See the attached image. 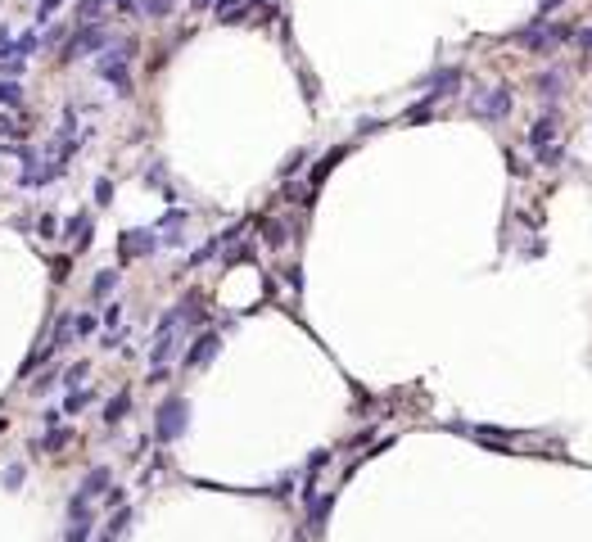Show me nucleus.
<instances>
[{
  "label": "nucleus",
  "mask_w": 592,
  "mask_h": 542,
  "mask_svg": "<svg viewBox=\"0 0 592 542\" xmlns=\"http://www.w3.org/2000/svg\"><path fill=\"white\" fill-rule=\"evenodd\" d=\"M574 41H579V50H592V28H579Z\"/></svg>",
  "instance_id": "nucleus-33"
},
{
  "label": "nucleus",
  "mask_w": 592,
  "mask_h": 542,
  "mask_svg": "<svg viewBox=\"0 0 592 542\" xmlns=\"http://www.w3.org/2000/svg\"><path fill=\"white\" fill-rule=\"evenodd\" d=\"M475 114L484 118V122H502L511 114V91L507 86H493V91H479V100H475Z\"/></svg>",
  "instance_id": "nucleus-4"
},
{
  "label": "nucleus",
  "mask_w": 592,
  "mask_h": 542,
  "mask_svg": "<svg viewBox=\"0 0 592 542\" xmlns=\"http://www.w3.org/2000/svg\"><path fill=\"white\" fill-rule=\"evenodd\" d=\"M9 50H14V36H9L5 28H0V55H9Z\"/></svg>",
  "instance_id": "nucleus-36"
},
{
  "label": "nucleus",
  "mask_w": 592,
  "mask_h": 542,
  "mask_svg": "<svg viewBox=\"0 0 592 542\" xmlns=\"http://www.w3.org/2000/svg\"><path fill=\"white\" fill-rule=\"evenodd\" d=\"M86 375H91V362H72L68 371H64V385H68V389H77Z\"/></svg>",
  "instance_id": "nucleus-22"
},
{
  "label": "nucleus",
  "mask_w": 592,
  "mask_h": 542,
  "mask_svg": "<svg viewBox=\"0 0 592 542\" xmlns=\"http://www.w3.org/2000/svg\"><path fill=\"white\" fill-rule=\"evenodd\" d=\"M141 9H145L150 18H168L172 9H177V0H141Z\"/></svg>",
  "instance_id": "nucleus-21"
},
{
  "label": "nucleus",
  "mask_w": 592,
  "mask_h": 542,
  "mask_svg": "<svg viewBox=\"0 0 592 542\" xmlns=\"http://www.w3.org/2000/svg\"><path fill=\"white\" fill-rule=\"evenodd\" d=\"M217 5V18L221 23H240L244 14H249V5H244V0H213Z\"/></svg>",
  "instance_id": "nucleus-15"
},
{
  "label": "nucleus",
  "mask_w": 592,
  "mask_h": 542,
  "mask_svg": "<svg viewBox=\"0 0 592 542\" xmlns=\"http://www.w3.org/2000/svg\"><path fill=\"white\" fill-rule=\"evenodd\" d=\"M95 542H114V533H109V529H104V533H100V538H95Z\"/></svg>",
  "instance_id": "nucleus-40"
},
{
  "label": "nucleus",
  "mask_w": 592,
  "mask_h": 542,
  "mask_svg": "<svg viewBox=\"0 0 592 542\" xmlns=\"http://www.w3.org/2000/svg\"><path fill=\"white\" fill-rule=\"evenodd\" d=\"M552 140H557V109H547V114H542L534 127H529V154H538V158H542L547 150H557Z\"/></svg>",
  "instance_id": "nucleus-5"
},
{
  "label": "nucleus",
  "mask_w": 592,
  "mask_h": 542,
  "mask_svg": "<svg viewBox=\"0 0 592 542\" xmlns=\"http://www.w3.org/2000/svg\"><path fill=\"white\" fill-rule=\"evenodd\" d=\"M114 199V186H109V181H100V186H95V204H109Z\"/></svg>",
  "instance_id": "nucleus-32"
},
{
  "label": "nucleus",
  "mask_w": 592,
  "mask_h": 542,
  "mask_svg": "<svg viewBox=\"0 0 592 542\" xmlns=\"http://www.w3.org/2000/svg\"><path fill=\"white\" fill-rule=\"evenodd\" d=\"M186 217H190V213H186V208H168V213H163V217H158V231H163V236H168L172 244H177V231H181V226H186Z\"/></svg>",
  "instance_id": "nucleus-12"
},
{
  "label": "nucleus",
  "mask_w": 592,
  "mask_h": 542,
  "mask_svg": "<svg viewBox=\"0 0 592 542\" xmlns=\"http://www.w3.org/2000/svg\"><path fill=\"white\" fill-rule=\"evenodd\" d=\"M36 231H41V236H55V217H50V213H45L41 221H36Z\"/></svg>",
  "instance_id": "nucleus-34"
},
{
  "label": "nucleus",
  "mask_w": 592,
  "mask_h": 542,
  "mask_svg": "<svg viewBox=\"0 0 592 542\" xmlns=\"http://www.w3.org/2000/svg\"><path fill=\"white\" fill-rule=\"evenodd\" d=\"M344 154H349V145H339V150H335V154H326V158H322V163H317L312 172H307V186H312V190H317V186H322V181L330 177V167H335V163H339V158H344Z\"/></svg>",
  "instance_id": "nucleus-9"
},
{
  "label": "nucleus",
  "mask_w": 592,
  "mask_h": 542,
  "mask_svg": "<svg viewBox=\"0 0 592 542\" xmlns=\"http://www.w3.org/2000/svg\"><path fill=\"white\" fill-rule=\"evenodd\" d=\"M267 244H276V249L285 244V226L280 221H267Z\"/></svg>",
  "instance_id": "nucleus-28"
},
{
  "label": "nucleus",
  "mask_w": 592,
  "mask_h": 542,
  "mask_svg": "<svg viewBox=\"0 0 592 542\" xmlns=\"http://www.w3.org/2000/svg\"><path fill=\"white\" fill-rule=\"evenodd\" d=\"M109 5H114V9H122V14H131V9H136V0H109Z\"/></svg>",
  "instance_id": "nucleus-37"
},
{
  "label": "nucleus",
  "mask_w": 592,
  "mask_h": 542,
  "mask_svg": "<svg viewBox=\"0 0 592 542\" xmlns=\"http://www.w3.org/2000/svg\"><path fill=\"white\" fill-rule=\"evenodd\" d=\"M72 335H82V339L95 335V316L91 312H77V316H72Z\"/></svg>",
  "instance_id": "nucleus-23"
},
{
  "label": "nucleus",
  "mask_w": 592,
  "mask_h": 542,
  "mask_svg": "<svg viewBox=\"0 0 592 542\" xmlns=\"http://www.w3.org/2000/svg\"><path fill=\"white\" fill-rule=\"evenodd\" d=\"M557 5H561V0H538V14H552Z\"/></svg>",
  "instance_id": "nucleus-38"
},
{
  "label": "nucleus",
  "mask_w": 592,
  "mask_h": 542,
  "mask_svg": "<svg viewBox=\"0 0 592 542\" xmlns=\"http://www.w3.org/2000/svg\"><path fill=\"white\" fill-rule=\"evenodd\" d=\"M190 5H194V9H213V0H190Z\"/></svg>",
  "instance_id": "nucleus-39"
},
{
  "label": "nucleus",
  "mask_w": 592,
  "mask_h": 542,
  "mask_svg": "<svg viewBox=\"0 0 592 542\" xmlns=\"http://www.w3.org/2000/svg\"><path fill=\"white\" fill-rule=\"evenodd\" d=\"M0 104H9V109H23V86H18V82H5V77H0Z\"/></svg>",
  "instance_id": "nucleus-18"
},
{
  "label": "nucleus",
  "mask_w": 592,
  "mask_h": 542,
  "mask_svg": "<svg viewBox=\"0 0 592 542\" xmlns=\"http://www.w3.org/2000/svg\"><path fill=\"white\" fill-rule=\"evenodd\" d=\"M18 131H23V127H18L14 118H9V114H0V136H5V140H18Z\"/></svg>",
  "instance_id": "nucleus-26"
},
{
  "label": "nucleus",
  "mask_w": 592,
  "mask_h": 542,
  "mask_svg": "<svg viewBox=\"0 0 592 542\" xmlns=\"http://www.w3.org/2000/svg\"><path fill=\"white\" fill-rule=\"evenodd\" d=\"M109 0H77V23H95Z\"/></svg>",
  "instance_id": "nucleus-19"
},
{
  "label": "nucleus",
  "mask_w": 592,
  "mask_h": 542,
  "mask_svg": "<svg viewBox=\"0 0 592 542\" xmlns=\"http://www.w3.org/2000/svg\"><path fill=\"white\" fill-rule=\"evenodd\" d=\"M64 5V0H41V5H36V23H45V18H55V9Z\"/></svg>",
  "instance_id": "nucleus-27"
},
{
  "label": "nucleus",
  "mask_w": 592,
  "mask_h": 542,
  "mask_svg": "<svg viewBox=\"0 0 592 542\" xmlns=\"http://www.w3.org/2000/svg\"><path fill=\"white\" fill-rule=\"evenodd\" d=\"M429 114H434V100H421L412 114H407V122H421V118H429Z\"/></svg>",
  "instance_id": "nucleus-29"
},
{
  "label": "nucleus",
  "mask_w": 592,
  "mask_h": 542,
  "mask_svg": "<svg viewBox=\"0 0 592 542\" xmlns=\"http://www.w3.org/2000/svg\"><path fill=\"white\" fill-rule=\"evenodd\" d=\"M158 249V236L150 226H141V231H122V258H154Z\"/></svg>",
  "instance_id": "nucleus-6"
},
{
  "label": "nucleus",
  "mask_w": 592,
  "mask_h": 542,
  "mask_svg": "<svg viewBox=\"0 0 592 542\" xmlns=\"http://www.w3.org/2000/svg\"><path fill=\"white\" fill-rule=\"evenodd\" d=\"M127 411H131V393H118V398L104 406V421H109V425H118V421H122V416H127Z\"/></svg>",
  "instance_id": "nucleus-17"
},
{
  "label": "nucleus",
  "mask_w": 592,
  "mask_h": 542,
  "mask_svg": "<svg viewBox=\"0 0 592 542\" xmlns=\"http://www.w3.org/2000/svg\"><path fill=\"white\" fill-rule=\"evenodd\" d=\"M217 249H221V240H208V244H204V249H199V253H190V267H199V262H208V258H213Z\"/></svg>",
  "instance_id": "nucleus-25"
},
{
  "label": "nucleus",
  "mask_w": 592,
  "mask_h": 542,
  "mask_svg": "<svg viewBox=\"0 0 592 542\" xmlns=\"http://www.w3.org/2000/svg\"><path fill=\"white\" fill-rule=\"evenodd\" d=\"M64 28H45V36H41V45H59V41H64Z\"/></svg>",
  "instance_id": "nucleus-30"
},
{
  "label": "nucleus",
  "mask_w": 592,
  "mask_h": 542,
  "mask_svg": "<svg viewBox=\"0 0 592 542\" xmlns=\"http://www.w3.org/2000/svg\"><path fill=\"white\" fill-rule=\"evenodd\" d=\"M50 385H55V366H50V371H45L41 380H36V393H45V389H50Z\"/></svg>",
  "instance_id": "nucleus-35"
},
{
  "label": "nucleus",
  "mask_w": 592,
  "mask_h": 542,
  "mask_svg": "<svg viewBox=\"0 0 592 542\" xmlns=\"http://www.w3.org/2000/svg\"><path fill=\"white\" fill-rule=\"evenodd\" d=\"M114 289H118V271H114V267L95 271V280H91V294H95V299H109Z\"/></svg>",
  "instance_id": "nucleus-13"
},
{
  "label": "nucleus",
  "mask_w": 592,
  "mask_h": 542,
  "mask_svg": "<svg viewBox=\"0 0 592 542\" xmlns=\"http://www.w3.org/2000/svg\"><path fill=\"white\" fill-rule=\"evenodd\" d=\"M91 398H95L91 389H68V398H64V411H68V416H77V411H86V406H91Z\"/></svg>",
  "instance_id": "nucleus-16"
},
{
  "label": "nucleus",
  "mask_w": 592,
  "mask_h": 542,
  "mask_svg": "<svg viewBox=\"0 0 592 542\" xmlns=\"http://www.w3.org/2000/svg\"><path fill=\"white\" fill-rule=\"evenodd\" d=\"M457 82H461V68H439V72H429L425 86L434 95H448V91H457Z\"/></svg>",
  "instance_id": "nucleus-8"
},
{
  "label": "nucleus",
  "mask_w": 592,
  "mask_h": 542,
  "mask_svg": "<svg viewBox=\"0 0 592 542\" xmlns=\"http://www.w3.org/2000/svg\"><path fill=\"white\" fill-rule=\"evenodd\" d=\"M561 91H565V72H561V68H547V72L538 77V95H547V100L557 104V95H561Z\"/></svg>",
  "instance_id": "nucleus-10"
},
{
  "label": "nucleus",
  "mask_w": 592,
  "mask_h": 542,
  "mask_svg": "<svg viewBox=\"0 0 592 542\" xmlns=\"http://www.w3.org/2000/svg\"><path fill=\"white\" fill-rule=\"evenodd\" d=\"M5 488H23V465H9V475H5Z\"/></svg>",
  "instance_id": "nucleus-31"
},
{
  "label": "nucleus",
  "mask_w": 592,
  "mask_h": 542,
  "mask_svg": "<svg viewBox=\"0 0 592 542\" xmlns=\"http://www.w3.org/2000/svg\"><path fill=\"white\" fill-rule=\"evenodd\" d=\"M177 321H181V307L163 312V321L154 326V348H150V380H163L168 362H172V348H177Z\"/></svg>",
  "instance_id": "nucleus-1"
},
{
  "label": "nucleus",
  "mask_w": 592,
  "mask_h": 542,
  "mask_svg": "<svg viewBox=\"0 0 592 542\" xmlns=\"http://www.w3.org/2000/svg\"><path fill=\"white\" fill-rule=\"evenodd\" d=\"M91 226H95L91 213H77V217L68 221V236H72V244H77V249H86V244H91Z\"/></svg>",
  "instance_id": "nucleus-11"
},
{
  "label": "nucleus",
  "mask_w": 592,
  "mask_h": 542,
  "mask_svg": "<svg viewBox=\"0 0 592 542\" xmlns=\"http://www.w3.org/2000/svg\"><path fill=\"white\" fill-rule=\"evenodd\" d=\"M86 538H91V511L72 515V520H68V533H64V542H86Z\"/></svg>",
  "instance_id": "nucleus-14"
},
{
  "label": "nucleus",
  "mask_w": 592,
  "mask_h": 542,
  "mask_svg": "<svg viewBox=\"0 0 592 542\" xmlns=\"http://www.w3.org/2000/svg\"><path fill=\"white\" fill-rule=\"evenodd\" d=\"M190 429V402L186 398H163L154 411V438L158 443H172Z\"/></svg>",
  "instance_id": "nucleus-2"
},
{
  "label": "nucleus",
  "mask_w": 592,
  "mask_h": 542,
  "mask_svg": "<svg viewBox=\"0 0 592 542\" xmlns=\"http://www.w3.org/2000/svg\"><path fill=\"white\" fill-rule=\"evenodd\" d=\"M36 45H41V36H36V32H23L18 41H14V50H18V55H32Z\"/></svg>",
  "instance_id": "nucleus-24"
},
{
  "label": "nucleus",
  "mask_w": 592,
  "mask_h": 542,
  "mask_svg": "<svg viewBox=\"0 0 592 542\" xmlns=\"http://www.w3.org/2000/svg\"><path fill=\"white\" fill-rule=\"evenodd\" d=\"M217 348H221V335H213V330L199 335V339L190 343V353H186V371H204V366L217 357Z\"/></svg>",
  "instance_id": "nucleus-7"
},
{
  "label": "nucleus",
  "mask_w": 592,
  "mask_h": 542,
  "mask_svg": "<svg viewBox=\"0 0 592 542\" xmlns=\"http://www.w3.org/2000/svg\"><path fill=\"white\" fill-rule=\"evenodd\" d=\"M100 50H109V28H100V23H86V28H77V36L64 45V59L100 55Z\"/></svg>",
  "instance_id": "nucleus-3"
},
{
  "label": "nucleus",
  "mask_w": 592,
  "mask_h": 542,
  "mask_svg": "<svg viewBox=\"0 0 592 542\" xmlns=\"http://www.w3.org/2000/svg\"><path fill=\"white\" fill-rule=\"evenodd\" d=\"M330 507H335V497H317L312 507H307V515H312V529H322L326 524V515H330Z\"/></svg>",
  "instance_id": "nucleus-20"
}]
</instances>
